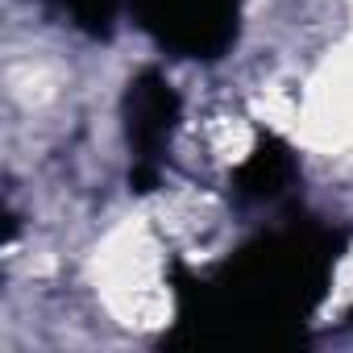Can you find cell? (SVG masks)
Here are the masks:
<instances>
[{
    "label": "cell",
    "instance_id": "cell-1",
    "mask_svg": "<svg viewBox=\"0 0 353 353\" xmlns=\"http://www.w3.org/2000/svg\"><path fill=\"white\" fill-rule=\"evenodd\" d=\"M96 283L108 312L133 328H158L170 316V291L162 279V254L145 225H121L96 254Z\"/></svg>",
    "mask_w": 353,
    "mask_h": 353
},
{
    "label": "cell",
    "instance_id": "cell-2",
    "mask_svg": "<svg viewBox=\"0 0 353 353\" xmlns=\"http://www.w3.org/2000/svg\"><path fill=\"white\" fill-rule=\"evenodd\" d=\"M299 125H307V133L316 141L353 150V54L345 63H336L312 88V96L303 100Z\"/></svg>",
    "mask_w": 353,
    "mask_h": 353
},
{
    "label": "cell",
    "instance_id": "cell-3",
    "mask_svg": "<svg viewBox=\"0 0 353 353\" xmlns=\"http://www.w3.org/2000/svg\"><path fill=\"white\" fill-rule=\"evenodd\" d=\"M204 150L216 158V162H241L250 150H254V129L245 117H212L204 125Z\"/></svg>",
    "mask_w": 353,
    "mask_h": 353
}]
</instances>
